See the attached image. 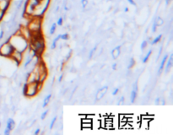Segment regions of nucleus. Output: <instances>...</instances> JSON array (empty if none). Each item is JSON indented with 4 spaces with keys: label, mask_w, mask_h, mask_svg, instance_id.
Masks as SVG:
<instances>
[{
    "label": "nucleus",
    "mask_w": 173,
    "mask_h": 135,
    "mask_svg": "<svg viewBox=\"0 0 173 135\" xmlns=\"http://www.w3.org/2000/svg\"><path fill=\"white\" fill-rule=\"evenodd\" d=\"M7 40H9L15 50L25 52L28 48V41L20 34L19 29L14 34H12L9 38H7Z\"/></svg>",
    "instance_id": "1"
},
{
    "label": "nucleus",
    "mask_w": 173,
    "mask_h": 135,
    "mask_svg": "<svg viewBox=\"0 0 173 135\" xmlns=\"http://www.w3.org/2000/svg\"><path fill=\"white\" fill-rule=\"evenodd\" d=\"M28 23H27V28L31 31V37L36 36L38 34L42 33V20L43 18L38 16H31L28 18Z\"/></svg>",
    "instance_id": "2"
},
{
    "label": "nucleus",
    "mask_w": 173,
    "mask_h": 135,
    "mask_svg": "<svg viewBox=\"0 0 173 135\" xmlns=\"http://www.w3.org/2000/svg\"><path fill=\"white\" fill-rule=\"evenodd\" d=\"M39 93L38 90V82L25 83L23 85V95L28 98H33Z\"/></svg>",
    "instance_id": "3"
},
{
    "label": "nucleus",
    "mask_w": 173,
    "mask_h": 135,
    "mask_svg": "<svg viewBox=\"0 0 173 135\" xmlns=\"http://www.w3.org/2000/svg\"><path fill=\"white\" fill-rule=\"evenodd\" d=\"M14 48L9 42V40H6L0 45V57L3 58H10Z\"/></svg>",
    "instance_id": "4"
},
{
    "label": "nucleus",
    "mask_w": 173,
    "mask_h": 135,
    "mask_svg": "<svg viewBox=\"0 0 173 135\" xmlns=\"http://www.w3.org/2000/svg\"><path fill=\"white\" fill-rule=\"evenodd\" d=\"M9 59L15 63L16 67H19L24 60V52L14 49Z\"/></svg>",
    "instance_id": "5"
},
{
    "label": "nucleus",
    "mask_w": 173,
    "mask_h": 135,
    "mask_svg": "<svg viewBox=\"0 0 173 135\" xmlns=\"http://www.w3.org/2000/svg\"><path fill=\"white\" fill-rule=\"evenodd\" d=\"M107 90L108 86H103V87L97 90L96 94V101H100L101 99L103 98L107 92Z\"/></svg>",
    "instance_id": "6"
},
{
    "label": "nucleus",
    "mask_w": 173,
    "mask_h": 135,
    "mask_svg": "<svg viewBox=\"0 0 173 135\" xmlns=\"http://www.w3.org/2000/svg\"><path fill=\"white\" fill-rule=\"evenodd\" d=\"M173 65V55L172 54H171L170 56L168 57L167 60H166V64H165L164 69H165V73H168L170 72L171 68H172Z\"/></svg>",
    "instance_id": "7"
},
{
    "label": "nucleus",
    "mask_w": 173,
    "mask_h": 135,
    "mask_svg": "<svg viewBox=\"0 0 173 135\" xmlns=\"http://www.w3.org/2000/svg\"><path fill=\"white\" fill-rule=\"evenodd\" d=\"M14 128H15V122H14V119L11 118H8V120L6 122V129L9 130L10 132H12L14 129Z\"/></svg>",
    "instance_id": "8"
},
{
    "label": "nucleus",
    "mask_w": 173,
    "mask_h": 135,
    "mask_svg": "<svg viewBox=\"0 0 173 135\" xmlns=\"http://www.w3.org/2000/svg\"><path fill=\"white\" fill-rule=\"evenodd\" d=\"M121 54V46H116V48L111 50V57L114 60H116L119 58Z\"/></svg>",
    "instance_id": "9"
},
{
    "label": "nucleus",
    "mask_w": 173,
    "mask_h": 135,
    "mask_svg": "<svg viewBox=\"0 0 173 135\" xmlns=\"http://www.w3.org/2000/svg\"><path fill=\"white\" fill-rule=\"evenodd\" d=\"M168 57H169V55L168 54H166V55H164V57H163V58L161 59V63H160V66H159V68H158V75H160V74H161L162 71H163V69H164V67H165V64H166V60H167Z\"/></svg>",
    "instance_id": "10"
},
{
    "label": "nucleus",
    "mask_w": 173,
    "mask_h": 135,
    "mask_svg": "<svg viewBox=\"0 0 173 135\" xmlns=\"http://www.w3.org/2000/svg\"><path fill=\"white\" fill-rule=\"evenodd\" d=\"M138 90H135V89H132L130 94V101L132 103H134L135 101H136L137 97H138Z\"/></svg>",
    "instance_id": "11"
},
{
    "label": "nucleus",
    "mask_w": 173,
    "mask_h": 135,
    "mask_svg": "<svg viewBox=\"0 0 173 135\" xmlns=\"http://www.w3.org/2000/svg\"><path fill=\"white\" fill-rule=\"evenodd\" d=\"M52 95L51 93L45 96V98H44V100H43L42 108H45V107L49 104V102H50V101H51V99H52Z\"/></svg>",
    "instance_id": "12"
},
{
    "label": "nucleus",
    "mask_w": 173,
    "mask_h": 135,
    "mask_svg": "<svg viewBox=\"0 0 173 135\" xmlns=\"http://www.w3.org/2000/svg\"><path fill=\"white\" fill-rule=\"evenodd\" d=\"M59 40H60L59 35H58L57 37H56L53 40H52V44H51V49H52V50H54V49H56V48H57V42H58V41H59Z\"/></svg>",
    "instance_id": "13"
},
{
    "label": "nucleus",
    "mask_w": 173,
    "mask_h": 135,
    "mask_svg": "<svg viewBox=\"0 0 173 135\" xmlns=\"http://www.w3.org/2000/svg\"><path fill=\"white\" fill-rule=\"evenodd\" d=\"M161 38H162V34H160L159 36H157L155 39H153L152 41H151V45H156V44H157V43H159V42H161Z\"/></svg>",
    "instance_id": "14"
},
{
    "label": "nucleus",
    "mask_w": 173,
    "mask_h": 135,
    "mask_svg": "<svg viewBox=\"0 0 173 135\" xmlns=\"http://www.w3.org/2000/svg\"><path fill=\"white\" fill-rule=\"evenodd\" d=\"M57 24L56 23H52L51 25V27H50V30H49V34L52 36L54 35V33L56 32V30H57Z\"/></svg>",
    "instance_id": "15"
},
{
    "label": "nucleus",
    "mask_w": 173,
    "mask_h": 135,
    "mask_svg": "<svg viewBox=\"0 0 173 135\" xmlns=\"http://www.w3.org/2000/svg\"><path fill=\"white\" fill-rule=\"evenodd\" d=\"M151 54H152V50L151 49V50H149V52H148L147 53H146V55H145V56L143 58V60H142L143 63H146V62H148L149 58H151Z\"/></svg>",
    "instance_id": "16"
},
{
    "label": "nucleus",
    "mask_w": 173,
    "mask_h": 135,
    "mask_svg": "<svg viewBox=\"0 0 173 135\" xmlns=\"http://www.w3.org/2000/svg\"><path fill=\"white\" fill-rule=\"evenodd\" d=\"M154 22L156 23V25L159 27V26H161V25L164 24V20H163V19H162L161 17H157Z\"/></svg>",
    "instance_id": "17"
},
{
    "label": "nucleus",
    "mask_w": 173,
    "mask_h": 135,
    "mask_svg": "<svg viewBox=\"0 0 173 135\" xmlns=\"http://www.w3.org/2000/svg\"><path fill=\"white\" fill-rule=\"evenodd\" d=\"M59 37L60 40H62V41H68L69 40V35L68 33L59 34Z\"/></svg>",
    "instance_id": "18"
},
{
    "label": "nucleus",
    "mask_w": 173,
    "mask_h": 135,
    "mask_svg": "<svg viewBox=\"0 0 173 135\" xmlns=\"http://www.w3.org/2000/svg\"><path fill=\"white\" fill-rule=\"evenodd\" d=\"M57 120V115L54 116L53 118L52 119L51 122H50V126H49V128H50V129H52V128H53L54 125H55V123H56Z\"/></svg>",
    "instance_id": "19"
},
{
    "label": "nucleus",
    "mask_w": 173,
    "mask_h": 135,
    "mask_svg": "<svg viewBox=\"0 0 173 135\" xmlns=\"http://www.w3.org/2000/svg\"><path fill=\"white\" fill-rule=\"evenodd\" d=\"M134 65H135V60H134L133 58H131L129 59V62H128V69H131L132 68L134 67Z\"/></svg>",
    "instance_id": "20"
},
{
    "label": "nucleus",
    "mask_w": 173,
    "mask_h": 135,
    "mask_svg": "<svg viewBox=\"0 0 173 135\" xmlns=\"http://www.w3.org/2000/svg\"><path fill=\"white\" fill-rule=\"evenodd\" d=\"M96 50H97V46H96V47H94V48L90 51V53H89V59H91L92 58H93L94 54H95V52H96Z\"/></svg>",
    "instance_id": "21"
},
{
    "label": "nucleus",
    "mask_w": 173,
    "mask_h": 135,
    "mask_svg": "<svg viewBox=\"0 0 173 135\" xmlns=\"http://www.w3.org/2000/svg\"><path fill=\"white\" fill-rule=\"evenodd\" d=\"M148 46V41L145 40V41H143L142 43H141V45H140V48H141V50L144 51L145 48H147Z\"/></svg>",
    "instance_id": "22"
},
{
    "label": "nucleus",
    "mask_w": 173,
    "mask_h": 135,
    "mask_svg": "<svg viewBox=\"0 0 173 135\" xmlns=\"http://www.w3.org/2000/svg\"><path fill=\"white\" fill-rule=\"evenodd\" d=\"M56 24H57V25H58V26H62V25H63V17H59V18L57 19Z\"/></svg>",
    "instance_id": "23"
},
{
    "label": "nucleus",
    "mask_w": 173,
    "mask_h": 135,
    "mask_svg": "<svg viewBox=\"0 0 173 135\" xmlns=\"http://www.w3.org/2000/svg\"><path fill=\"white\" fill-rule=\"evenodd\" d=\"M48 112L49 110H46L45 112H43L42 113V115H41V120H45V118H47V114H48Z\"/></svg>",
    "instance_id": "24"
},
{
    "label": "nucleus",
    "mask_w": 173,
    "mask_h": 135,
    "mask_svg": "<svg viewBox=\"0 0 173 135\" xmlns=\"http://www.w3.org/2000/svg\"><path fill=\"white\" fill-rule=\"evenodd\" d=\"M81 127H82L83 128H93V124H92V122L91 123H82V125H81Z\"/></svg>",
    "instance_id": "25"
},
{
    "label": "nucleus",
    "mask_w": 173,
    "mask_h": 135,
    "mask_svg": "<svg viewBox=\"0 0 173 135\" xmlns=\"http://www.w3.org/2000/svg\"><path fill=\"white\" fill-rule=\"evenodd\" d=\"M4 37H5V31H3V29H0V42L3 40Z\"/></svg>",
    "instance_id": "26"
},
{
    "label": "nucleus",
    "mask_w": 173,
    "mask_h": 135,
    "mask_svg": "<svg viewBox=\"0 0 173 135\" xmlns=\"http://www.w3.org/2000/svg\"><path fill=\"white\" fill-rule=\"evenodd\" d=\"M81 5L83 8H85V7L88 5V0H81Z\"/></svg>",
    "instance_id": "27"
},
{
    "label": "nucleus",
    "mask_w": 173,
    "mask_h": 135,
    "mask_svg": "<svg viewBox=\"0 0 173 135\" xmlns=\"http://www.w3.org/2000/svg\"><path fill=\"white\" fill-rule=\"evenodd\" d=\"M157 27H158V26H157V25H156V23L154 22L153 23V25H152V29H151V30H152V32H153V33H156V31H157Z\"/></svg>",
    "instance_id": "28"
},
{
    "label": "nucleus",
    "mask_w": 173,
    "mask_h": 135,
    "mask_svg": "<svg viewBox=\"0 0 173 135\" xmlns=\"http://www.w3.org/2000/svg\"><path fill=\"white\" fill-rule=\"evenodd\" d=\"M119 88H115L113 91H112V93H111V95H112V96H116L117 93L119 92Z\"/></svg>",
    "instance_id": "29"
},
{
    "label": "nucleus",
    "mask_w": 173,
    "mask_h": 135,
    "mask_svg": "<svg viewBox=\"0 0 173 135\" xmlns=\"http://www.w3.org/2000/svg\"><path fill=\"white\" fill-rule=\"evenodd\" d=\"M63 76H64V74H63V73H61V74H60L59 77H58V79H57V81H58V83H61V82L62 81Z\"/></svg>",
    "instance_id": "30"
},
{
    "label": "nucleus",
    "mask_w": 173,
    "mask_h": 135,
    "mask_svg": "<svg viewBox=\"0 0 173 135\" xmlns=\"http://www.w3.org/2000/svg\"><path fill=\"white\" fill-rule=\"evenodd\" d=\"M124 100H125L124 96H122V97H121V99H120V100H119V102H118V105L123 104V103H124Z\"/></svg>",
    "instance_id": "31"
},
{
    "label": "nucleus",
    "mask_w": 173,
    "mask_h": 135,
    "mask_svg": "<svg viewBox=\"0 0 173 135\" xmlns=\"http://www.w3.org/2000/svg\"><path fill=\"white\" fill-rule=\"evenodd\" d=\"M128 2V3H130L131 5H133V6H136V3L134 2V0H127Z\"/></svg>",
    "instance_id": "32"
},
{
    "label": "nucleus",
    "mask_w": 173,
    "mask_h": 135,
    "mask_svg": "<svg viewBox=\"0 0 173 135\" xmlns=\"http://www.w3.org/2000/svg\"><path fill=\"white\" fill-rule=\"evenodd\" d=\"M40 132H41V128H37V129L35 130V132H34V135H38V134H40Z\"/></svg>",
    "instance_id": "33"
},
{
    "label": "nucleus",
    "mask_w": 173,
    "mask_h": 135,
    "mask_svg": "<svg viewBox=\"0 0 173 135\" xmlns=\"http://www.w3.org/2000/svg\"><path fill=\"white\" fill-rule=\"evenodd\" d=\"M3 133H4V135H9L10 134V133H11V132H10V131H9V130H8V129H4V131H3Z\"/></svg>",
    "instance_id": "34"
},
{
    "label": "nucleus",
    "mask_w": 173,
    "mask_h": 135,
    "mask_svg": "<svg viewBox=\"0 0 173 135\" xmlns=\"http://www.w3.org/2000/svg\"><path fill=\"white\" fill-rule=\"evenodd\" d=\"M116 66H117V62H114L113 64L111 65V68H112V69H113V70H116Z\"/></svg>",
    "instance_id": "35"
},
{
    "label": "nucleus",
    "mask_w": 173,
    "mask_h": 135,
    "mask_svg": "<svg viewBox=\"0 0 173 135\" xmlns=\"http://www.w3.org/2000/svg\"><path fill=\"white\" fill-rule=\"evenodd\" d=\"M160 102H161V98H160V97H157V98H156V104L159 105Z\"/></svg>",
    "instance_id": "36"
},
{
    "label": "nucleus",
    "mask_w": 173,
    "mask_h": 135,
    "mask_svg": "<svg viewBox=\"0 0 173 135\" xmlns=\"http://www.w3.org/2000/svg\"><path fill=\"white\" fill-rule=\"evenodd\" d=\"M171 0H166V4H167V5L171 3Z\"/></svg>",
    "instance_id": "37"
},
{
    "label": "nucleus",
    "mask_w": 173,
    "mask_h": 135,
    "mask_svg": "<svg viewBox=\"0 0 173 135\" xmlns=\"http://www.w3.org/2000/svg\"><path fill=\"white\" fill-rule=\"evenodd\" d=\"M128 10H129V9H128V7H125V8H124V12H128Z\"/></svg>",
    "instance_id": "38"
},
{
    "label": "nucleus",
    "mask_w": 173,
    "mask_h": 135,
    "mask_svg": "<svg viewBox=\"0 0 173 135\" xmlns=\"http://www.w3.org/2000/svg\"><path fill=\"white\" fill-rule=\"evenodd\" d=\"M1 125H2V123H1V122H0V128H1Z\"/></svg>",
    "instance_id": "39"
}]
</instances>
